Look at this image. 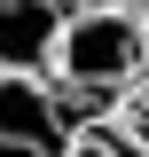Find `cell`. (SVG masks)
Segmentation results:
<instances>
[{"label": "cell", "instance_id": "obj_1", "mask_svg": "<svg viewBox=\"0 0 149 157\" xmlns=\"http://www.w3.org/2000/svg\"><path fill=\"white\" fill-rule=\"evenodd\" d=\"M141 71H149L141 63V16H118V8H94L86 0V8H63L39 78H47L55 94H71L63 110H86V126H94Z\"/></svg>", "mask_w": 149, "mask_h": 157}, {"label": "cell", "instance_id": "obj_2", "mask_svg": "<svg viewBox=\"0 0 149 157\" xmlns=\"http://www.w3.org/2000/svg\"><path fill=\"white\" fill-rule=\"evenodd\" d=\"M71 110L39 71H0V157H63Z\"/></svg>", "mask_w": 149, "mask_h": 157}, {"label": "cell", "instance_id": "obj_3", "mask_svg": "<svg viewBox=\"0 0 149 157\" xmlns=\"http://www.w3.org/2000/svg\"><path fill=\"white\" fill-rule=\"evenodd\" d=\"M63 0H0V71H47Z\"/></svg>", "mask_w": 149, "mask_h": 157}, {"label": "cell", "instance_id": "obj_4", "mask_svg": "<svg viewBox=\"0 0 149 157\" xmlns=\"http://www.w3.org/2000/svg\"><path fill=\"white\" fill-rule=\"evenodd\" d=\"M126 102H133V110L149 118V71H141V78H133V86H126Z\"/></svg>", "mask_w": 149, "mask_h": 157}, {"label": "cell", "instance_id": "obj_5", "mask_svg": "<svg viewBox=\"0 0 149 157\" xmlns=\"http://www.w3.org/2000/svg\"><path fill=\"white\" fill-rule=\"evenodd\" d=\"M94 8H118V16H149V0H94Z\"/></svg>", "mask_w": 149, "mask_h": 157}, {"label": "cell", "instance_id": "obj_6", "mask_svg": "<svg viewBox=\"0 0 149 157\" xmlns=\"http://www.w3.org/2000/svg\"><path fill=\"white\" fill-rule=\"evenodd\" d=\"M141 63H149V16H141Z\"/></svg>", "mask_w": 149, "mask_h": 157}]
</instances>
